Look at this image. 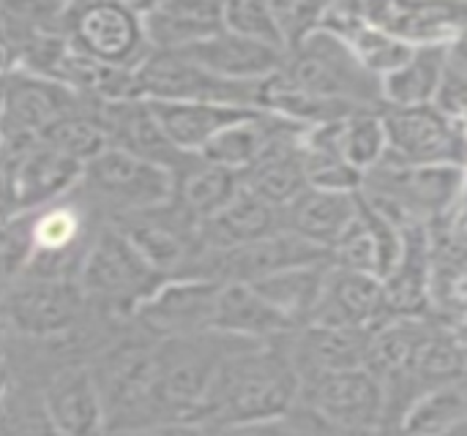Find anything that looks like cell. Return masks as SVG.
I'll use <instances>...</instances> for the list:
<instances>
[{"mask_svg": "<svg viewBox=\"0 0 467 436\" xmlns=\"http://www.w3.org/2000/svg\"><path fill=\"white\" fill-rule=\"evenodd\" d=\"M301 393V374L290 358L287 336L244 341L216 369L200 426L241 431L285 421Z\"/></svg>", "mask_w": 467, "mask_h": 436, "instance_id": "6da1fadb", "label": "cell"}, {"mask_svg": "<svg viewBox=\"0 0 467 436\" xmlns=\"http://www.w3.org/2000/svg\"><path fill=\"white\" fill-rule=\"evenodd\" d=\"M279 76L304 93L350 109H383L380 79L361 66L345 41L323 27L285 55Z\"/></svg>", "mask_w": 467, "mask_h": 436, "instance_id": "7a4b0ae2", "label": "cell"}, {"mask_svg": "<svg viewBox=\"0 0 467 436\" xmlns=\"http://www.w3.org/2000/svg\"><path fill=\"white\" fill-rule=\"evenodd\" d=\"M164 281L167 276L153 270L112 224L88 240L77 273V284L88 303H101L123 314H134V309Z\"/></svg>", "mask_w": 467, "mask_h": 436, "instance_id": "3957f363", "label": "cell"}, {"mask_svg": "<svg viewBox=\"0 0 467 436\" xmlns=\"http://www.w3.org/2000/svg\"><path fill=\"white\" fill-rule=\"evenodd\" d=\"M134 90L142 101L260 109L263 82L222 79L189 60L183 52H148V57L134 68Z\"/></svg>", "mask_w": 467, "mask_h": 436, "instance_id": "277c9868", "label": "cell"}, {"mask_svg": "<svg viewBox=\"0 0 467 436\" xmlns=\"http://www.w3.org/2000/svg\"><path fill=\"white\" fill-rule=\"evenodd\" d=\"M60 35L71 49L126 71H134L150 52L137 5L118 0L66 3Z\"/></svg>", "mask_w": 467, "mask_h": 436, "instance_id": "5b68a950", "label": "cell"}, {"mask_svg": "<svg viewBox=\"0 0 467 436\" xmlns=\"http://www.w3.org/2000/svg\"><path fill=\"white\" fill-rule=\"evenodd\" d=\"M153 347L156 341H123L90 369L104 404L107 431L161 426L153 393Z\"/></svg>", "mask_w": 467, "mask_h": 436, "instance_id": "8992f818", "label": "cell"}, {"mask_svg": "<svg viewBox=\"0 0 467 436\" xmlns=\"http://www.w3.org/2000/svg\"><path fill=\"white\" fill-rule=\"evenodd\" d=\"M296 410L331 429H345V431L386 429L397 434L386 418L383 382L372 369L304 377Z\"/></svg>", "mask_w": 467, "mask_h": 436, "instance_id": "52a82bcc", "label": "cell"}, {"mask_svg": "<svg viewBox=\"0 0 467 436\" xmlns=\"http://www.w3.org/2000/svg\"><path fill=\"white\" fill-rule=\"evenodd\" d=\"M389 164L397 167H462L467 169V128L441 106L383 109Z\"/></svg>", "mask_w": 467, "mask_h": 436, "instance_id": "ba28073f", "label": "cell"}, {"mask_svg": "<svg viewBox=\"0 0 467 436\" xmlns=\"http://www.w3.org/2000/svg\"><path fill=\"white\" fill-rule=\"evenodd\" d=\"M79 186L112 210V218L161 208L175 199V172L107 147L90 164H85Z\"/></svg>", "mask_w": 467, "mask_h": 436, "instance_id": "9c48e42d", "label": "cell"}, {"mask_svg": "<svg viewBox=\"0 0 467 436\" xmlns=\"http://www.w3.org/2000/svg\"><path fill=\"white\" fill-rule=\"evenodd\" d=\"M96 101L47 76L11 68L5 71V93L0 106V142L30 145L38 142L55 123L93 109Z\"/></svg>", "mask_w": 467, "mask_h": 436, "instance_id": "30bf717a", "label": "cell"}, {"mask_svg": "<svg viewBox=\"0 0 467 436\" xmlns=\"http://www.w3.org/2000/svg\"><path fill=\"white\" fill-rule=\"evenodd\" d=\"M88 306L77 279H52L19 273L14 287L0 303L5 322L22 336L55 339L77 328Z\"/></svg>", "mask_w": 467, "mask_h": 436, "instance_id": "8fae6325", "label": "cell"}, {"mask_svg": "<svg viewBox=\"0 0 467 436\" xmlns=\"http://www.w3.org/2000/svg\"><path fill=\"white\" fill-rule=\"evenodd\" d=\"M112 227L153 270L167 279L183 276L200 254V227L181 210L175 199L153 210L118 216Z\"/></svg>", "mask_w": 467, "mask_h": 436, "instance_id": "7c38bea8", "label": "cell"}, {"mask_svg": "<svg viewBox=\"0 0 467 436\" xmlns=\"http://www.w3.org/2000/svg\"><path fill=\"white\" fill-rule=\"evenodd\" d=\"M216 281L208 279H167L131 314L156 341L213 333V311L219 298Z\"/></svg>", "mask_w": 467, "mask_h": 436, "instance_id": "4fadbf2b", "label": "cell"}, {"mask_svg": "<svg viewBox=\"0 0 467 436\" xmlns=\"http://www.w3.org/2000/svg\"><path fill=\"white\" fill-rule=\"evenodd\" d=\"M0 150L5 153L11 167L19 218L71 197L85 172L82 164L71 161L68 156L57 153L44 142H30V145L0 142Z\"/></svg>", "mask_w": 467, "mask_h": 436, "instance_id": "5bb4252c", "label": "cell"}, {"mask_svg": "<svg viewBox=\"0 0 467 436\" xmlns=\"http://www.w3.org/2000/svg\"><path fill=\"white\" fill-rule=\"evenodd\" d=\"M389 319H394V314L386 300L383 279L358 270H345L337 265L328 268L326 287L309 325L375 333Z\"/></svg>", "mask_w": 467, "mask_h": 436, "instance_id": "9a60e30c", "label": "cell"}, {"mask_svg": "<svg viewBox=\"0 0 467 436\" xmlns=\"http://www.w3.org/2000/svg\"><path fill=\"white\" fill-rule=\"evenodd\" d=\"M367 16L405 41L408 46H446L467 27V3H427V0H378L364 3Z\"/></svg>", "mask_w": 467, "mask_h": 436, "instance_id": "2e32d148", "label": "cell"}, {"mask_svg": "<svg viewBox=\"0 0 467 436\" xmlns=\"http://www.w3.org/2000/svg\"><path fill=\"white\" fill-rule=\"evenodd\" d=\"M96 117L107 134L109 147H118L123 153H131L137 158L153 161L170 172H181L189 158L194 156H183L178 153L170 139L164 137L153 109L148 101L142 98H126V101H107L96 106Z\"/></svg>", "mask_w": 467, "mask_h": 436, "instance_id": "e0dca14e", "label": "cell"}, {"mask_svg": "<svg viewBox=\"0 0 467 436\" xmlns=\"http://www.w3.org/2000/svg\"><path fill=\"white\" fill-rule=\"evenodd\" d=\"M137 11L150 52H181L224 30L222 3L211 0H161Z\"/></svg>", "mask_w": 467, "mask_h": 436, "instance_id": "ac0fdd59", "label": "cell"}, {"mask_svg": "<svg viewBox=\"0 0 467 436\" xmlns=\"http://www.w3.org/2000/svg\"><path fill=\"white\" fill-rule=\"evenodd\" d=\"M369 339L372 333L367 330L306 325L287 336V350L304 380L317 374L369 369Z\"/></svg>", "mask_w": 467, "mask_h": 436, "instance_id": "d6986e66", "label": "cell"}, {"mask_svg": "<svg viewBox=\"0 0 467 436\" xmlns=\"http://www.w3.org/2000/svg\"><path fill=\"white\" fill-rule=\"evenodd\" d=\"M41 410L60 436H104V404L90 369L57 371L41 396Z\"/></svg>", "mask_w": 467, "mask_h": 436, "instance_id": "ffe728a7", "label": "cell"}, {"mask_svg": "<svg viewBox=\"0 0 467 436\" xmlns=\"http://www.w3.org/2000/svg\"><path fill=\"white\" fill-rule=\"evenodd\" d=\"M320 27L328 30L331 35H337L339 41H345L350 46V52L361 60V66L369 74H375L378 79H383L386 74L400 68L413 49L405 41L386 33L383 27H378L367 16L364 3H331V5H326Z\"/></svg>", "mask_w": 467, "mask_h": 436, "instance_id": "44dd1931", "label": "cell"}, {"mask_svg": "<svg viewBox=\"0 0 467 436\" xmlns=\"http://www.w3.org/2000/svg\"><path fill=\"white\" fill-rule=\"evenodd\" d=\"M181 52L205 71L230 82H265L276 76L285 63L282 49L241 38L230 30H219L216 35Z\"/></svg>", "mask_w": 467, "mask_h": 436, "instance_id": "7402d4cb", "label": "cell"}, {"mask_svg": "<svg viewBox=\"0 0 467 436\" xmlns=\"http://www.w3.org/2000/svg\"><path fill=\"white\" fill-rule=\"evenodd\" d=\"M285 232L282 210L241 188L213 218L200 224V251H227Z\"/></svg>", "mask_w": 467, "mask_h": 436, "instance_id": "603a6c76", "label": "cell"}, {"mask_svg": "<svg viewBox=\"0 0 467 436\" xmlns=\"http://www.w3.org/2000/svg\"><path fill=\"white\" fill-rule=\"evenodd\" d=\"M361 194V191H358ZM358 194H337L320 188H304L285 210V232H293L331 254L339 238L358 216Z\"/></svg>", "mask_w": 467, "mask_h": 436, "instance_id": "cb8c5ba5", "label": "cell"}, {"mask_svg": "<svg viewBox=\"0 0 467 436\" xmlns=\"http://www.w3.org/2000/svg\"><path fill=\"white\" fill-rule=\"evenodd\" d=\"M213 333L244 341H274L296 333V328L252 284H222L213 311Z\"/></svg>", "mask_w": 467, "mask_h": 436, "instance_id": "d4e9b609", "label": "cell"}, {"mask_svg": "<svg viewBox=\"0 0 467 436\" xmlns=\"http://www.w3.org/2000/svg\"><path fill=\"white\" fill-rule=\"evenodd\" d=\"M306 131V128H304ZM304 131L287 134L276 139L244 175L241 183L246 191L257 194L268 205L285 210L306 186V169H304V150L301 137Z\"/></svg>", "mask_w": 467, "mask_h": 436, "instance_id": "484cf974", "label": "cell"}, {"mask_svg": "<svg viewBox=\"0 0 467 436\" xmlns=\"http://www.w3.org/2000/svg\"><path fill=\"white\" fill-rule=\"evenodd\" d=\"M148 104L170 145L183 156H200V150L216 134L257 112V109L219 106V104H167V101H148Z\"/></svg>", "mask_w": 467, "mask_h": 436, "instance_id": "4316f807", "label": "cell"}, {"mask_svg": "<svg viewBox=\"0 0 467 436\" xmlns=\"http://www.w3.org/2000/svg\"><path fill=\"white\" fill-rule=\"evenodd\" d=\"M446 46H413L408 60L380 79L383 109L435 104L446 79Z\"/></svg>", "mask_w": 467, "mask_h": 436, "instance_id": "83f0119b", "label": "cell"}, {"mask_svg": "<svg viewBox=\"0 0 467 436\" xmlns=\"http://www.w3.org/2000/svg\"><path fill=\"white\" fill-rule=\"evenodd\" d=\"M241 188L244 183L238 172L208 164L200 156L189 158V164L175 175V202L197 227L213 218Z\"/></svg>", "mask_w": 467, "mask_h": 436, "instance_id": "f1b7e54d", "label": "cell"}, {"mask_svg": "<svg viewBox=\"0 0 467 436\" xmlns=\"http://www.w3.org/2000/svg\"><path fill=\"white\" fill-rule=\"evenodd\" d=\"M328 268L331 262L293 268V270L268 276L263 281H254L252 287L298 330V328H306L317 311Z\"/></svg>", "mask_w": 467, "mask_h": 436, "instance_id": "f546056e", "label": "cell"}, {"mask_svg": "<svg viewBox=\"0 0 467 436\" xmlns=\"http://www.w3.org/2000/svg\"><path fill=\"white\" fill-rule=\"evenodd\" d=\"M467 426V377L419 396L400 421L397 436H443Z\"/></svg>", "mask_w": 467, "mask_h": 436, "instance_id": "4dcf8cb0", "label": "cell"}, {"mask_svg": "<svg viewBox=\"0 0 467 436\" xmlns=\"http://www.w3.org/2000/svg\"><path fill=\"white\" fill-rule=\"evenodd\" d=\"M389 150L383 109H358L339 123V153L361 175L375 169Z\"/></svg>", "mask_w": 467, "mask_h": 436, "instance_id": "1f68e13d", "label": "cell"}, {"mask_svg": "<svg viewBox=\"0 0 467 436\" xmlns=\"http://www.w3.org/2000/svg\"><path fill=\"white\" fill-rule=\"evenodd\" d=\"M96 106L55 123L38 142L55 147L57 153L68 156L71 161H77L82 167L90 164L99 153H104L109 147L107 134H104V128H101V123L96 117Z\"/></svg>", "mask_w": 467, "mask_h": 436, "instance_id": "d6a6232c", "label": "cell"}, {"mask_svg": "<svg viewBox=\"0 0 467 436\" xmlns=\"http://www.w3.org/2000/svg\"><path fill=\"white\" fill-rule=\"evenodd\" d=\"M222 22H224V30H230L241 38H249V41H257V44L285 52L271 3H260V0L222 3Z\"/></svg>", "mask_w": 467, "mask_h": 436, "instance_id": "836d02e7", "label": "cell"}, {"mask_svg": "<svg viewBox=\"0 0 467 436\" xmlns=\"http://www.w3.org/2000/svg\"><path fill=\"white\" fill-rule=\"evenodd\" d=\"M274 19H276V30L285 46V55L296 46H301L309 35H315L323 25V14L326 5L320 3H298V0H287V3H271Z\"/></svg>", "mask_w": 467, "mask_h": 436, "instance_id": "e575fe53", "label": "cell"}, {"mask_svg": "<svg viewBox=\"0 0 467 436\" xmlns=\"http://www.w3.org/2000/svg\"><path fill=\"white\" fill-rule=\"evenodd\" d=\"M227 436H312L293 415L285 421L268 423V426H254V429H241V431H227Z\"/></svg>", "mask_w": 467, "mask_h": 436, "instance_id": "d590c367", "label": "cell"}, {"mask_svg": "<svg viewBox=\"0 0 467 436\" xmlns=\"http://www.w3.org/2000/svg\"><path fill=\"white\" fill-rule=\"evenodd\" d=\"M16 429H19V436H60L52 429V423L47 421L41 404H38L36 410H27V412H25V421H22Z\"/></svg>", "mask_w": 467, "mask_h": 436, "instance_id": "8d00e7d4", "label": "cell"}, {"mask_svg": "<svg viewBox=\"0 0 467 436\" xmlns=\"http://www.w3.org/2000/svg\"><path fill=\"white\" fill-rule=\"evenodd\" d=\"M104 436H181V429L172 426H150V429H115Z\"/></svg>", "mask_w": 467, "mask_h": 436, "instance_id": "74e56055", "label": "cell"}, {"mask_svg": "<svg viewBox=\"0 0 467 436\" xmlns=\"http://www.w3.org/2000/svg\"><path fill=\"white\" fill-rule=\"evenodd\" d=\"M181 436H227V431L208 429V426H192V429H181Z\"/></svg>", "mask_w": 467, "mask_h": 436, "instance_id": "f35d334b", "label": "cell"}, {"mask_svg": "<svg viewBox=\"0 0 467 436\" xmlns=\"http://www.w3.org/2000/svg\"><path fill=\"white\" fill-rule=\"evenodd\" d=\"M14 246H19V243H16V238L11 235V227H0V251H3V248H14Z\"/></svg>", "mask_w": 467, "mask_h": 436, "instance_id": "ab89813d", "label": "cell"}, {"mask_svg": "<svg viewBox=\"0 0 467 436\" xmlns=\"http://www.w3.org/2000/svg\"><path fill=\"white\" fill-rule=\"evenodd\" d=\"M3 93H5V74L0 71V106H3Z\"/></svg>", "mask_w": 467, "mask_h": 436, "instance_id": "60d3db41", "label": "cell"}, {"mask_svg": "<svg viewBox=\"0 0 467 436\" xmlns=\"http://www.w3.org/2000/svg\"><path fill=\"white\" fill-rule=\"evenodd\" d=\"M443 436H467V426L465 429H457V431H451V434H443Z\"/></svg>", "mask_w": 467, "mask_h": 436, "instance_id": "b9f144b4", "label": "cell"}]
</instances>
